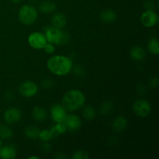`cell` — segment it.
Segmentation results:
<instances>
[{
    "mask_svg": "<svg viewBox=\"0 0 159 159\" xmlns=\"http://www.w3.org/2000/svg\"><path fill=\"white\" fill-rule=\"evenodd\" d=\"M45 37L47 41L52 44H65L70 40V36L68 33L56 27L49 28L45 33Z\"/></svg>",
    "mask_w": 159,
    "mask_h": 159,
    "instance_id": "3957f363",
    "label": "cell"
},
{
    "mask_svg": "<svg viewBox=\"0 0 159 159\" xmlns=\"http://www.w3.org/2000/svg\"><path fill=\"white\" fill-rule=\"evenodd\" d=\"M30 159H31V158H35V159H38L39 158L38 157H35V156H33V157H30L29 158Z\"/></svg>",
    "mask_w": 159,
    "mask_h": 159,
    "instance_id": "e575fe53",
    "label": "cell"
},
{
    "mask_svg": "<svg viewBox=\"0 0 159 159\" xmlns=\"http://www.w3.org/2000/svg\"><path fill=\"white\" fill-rule=\"evenodd\" d=\"M145 8L147 9V10H153L155 8L154 2L152 0H148L145 2Z\"/></svg>",
    "mask_w": 159,
    "mask_h": 159,
    "instance_id": "f1b7e54d",
    "label": "cell"
},
{
    "mask_svg": "<svg viewBox=\"0 0 159 159\" xmlns=\"http://www.w3.org/2000/svg\"><path fill=\"white\" fill-rule=\"evenodd\" d=\"M39 133H40V130L35 125L29 126L25 130V135L30 139H36L39 138Z\"/></svg>",
    "mask_w": 159,
    "mask_h": 159,
    "instance_id": "d6986e66",
    "label": "cell"
},
{
    "mask_svg": "<svg viewBox=\"0 0 159 159\" xmlns=\"http://www.w3.org/2000/svg\"><path fill=\"white\" fill-rule=\"evenodd\" d=\"M158 80L157 78H152V79L150 80V82H149V85H150L151 87H153V88L158 86Z\"/></svg>",
    "mask_w": 159,
    "mask_h": 159,
    "instance_id": "f546056e",
    "label": "cell"
},
{
    "mask_svg": "<svg viewBox=\"0 0 159 159\" xmlns=\"http://www.w3.org/2000/svg\"><path fill=\"white\" fill-rule=\"evenodd\" d=\"M67 128L66 126H65V123H57L55 126H54L53 128H51V132L53 134V138L57 136L58 134H64L66 131Z\"/></svg>",
    "mask_w": 159,
    "mask_h": 159,
    "instance_id": "44dd1931",
    "label": "cell"
},
{
    "mask_svg": "<svg viewBox=\"0 0 159 159\" xmlns=\"http://www.w3.org/2000/svg\"><path fill=\"white\" fill-rule=\"evenodd\" d=\"M39 138L41 139V141H48L53 138V134L51 132V130H40V133H39Z\"/></svg>",
    "mask_w": 159,
    "mask_h": 159,
    "instance_id": "d4e9b609",
    "label": "cell"
},
{
    "mask_svg": "<svg viewBox=\"0 0 159 159\" xmlns=\"http://www.w3.org/2000/svg\"><path fill=\"white\" fill-rule=\"evenodd\" d=\"M113 109V105L111 102H106L99 107V112L102 115H108L112 112Z\"/></svg>",
    "mask_w": 159,
    "mask_h": 159,
    "instance_id": "cb8c5ba5",
    "label": "cell"
},
{
    "mask_svg": "<svg viewBox=\"0 0 159 159\" xmlns=\"http://www.w3.org/2000/svg\"><path fill=\"white\" fill-rule=\"evenodd\" d=\"M16 156V149L12 144L0 147V158L13 159Z\"/></svg>",
    "mask_w": 159,
    "mask_h": 159,
    "instance_id": "7c38bea8",
    "label": "cell"
},
{
    "mask_svg": "<svg viewBox=\"0 0 159 159\" xmlns=\"http://www.w3.org/2000/svg\"><path fill=\"white\" fill-rule=\"evenodd\" d=\"M12 130L5 125L0 126V139L9 140L12 137Z\"/></svg>",
    "mask_w": 159,
    "mask_h": 159,
    "instance_id": "ffe728a7",
    "label": "cell"
},
{
    "mask_svg": "<svg viewBox=\"0 0 159 159\" xmlns=\"http://www.w3.org/2000/svg\"><path fill=\"white\" fill-rule=\"evenodd\" d=\"M66 158V156H65V155H64L62 153H57V155H55V158Z\"/></svg>",
    "mask_w": 159,
    "mask_h": 159,
    "instance_id": "1f68e13d",
    "label": "cell"
},
{
    "mask_svg": "<svg viewBox=\"0 0 159 159\" xmlns=\"http://www.w3.org/2000/svg\"><path fill=\"white\" fill-rule=\"evenodd\" d=\"M73 159H88L89 155L84 151H77L72 156Z\"/></svg>",
    "mask_w": 159,
    "mask_h": 159,
    "instance_id": "484cf974",
    "label": "cell"
},
{
    "mask_svg": "<svg viewBox=\"0 0 159 159\" xmlns=\"http://www.w3.org/2000/svg\"><path fill=\"white\" fill-rule=\"evenodd\" d=\"M130 54L131 58L136 61L143 60L146 56L145 51L140 46H135L132 48Z\"/></svg>",
    "mask_w": 159,
    "mask_h": 159,
    "instance_id": "9a60e30c",
    "label": "cell"
},
{
    "mask_svg": "<svg viewBox=\"0 0 159 159\" xmlns=\"http://www.w3.org/2000/svg\"><path fill=\"white\" fill-rule=\"evenodd\" d=\"M42 150L44 152H48L51 150V144L48 143V141H45V143L42 146Z\"/></svg>",
    "mask_w": 159,
    "mask_h": 159,
    "instance_id": "4dcf8cb0",
    "label": "cell"
},
{
    "mask_svg": "<svg viewBox=\"0 0 159 159\" xmlns=\"http://www.w3.org/2000/svg\"><path fill=\"white\" fill-rule=\"evenodd\" d=\"M65 123L66 128L70 131H75L78 130L81 127L82 121L79 116L75 115H68L66 116L65 120L63 121Z\"/></svg>",
    "mask_w": 159,
    "mask_h": 159,
    "instance_id": "30bf717a",
    "label": "cell"
},
{
    "mask_svg": "<svg viewBox=\"0 0 159 159\" xmlns=\"http://www.w3.org/2000/svg\"><path fill=\"white\" fill-rule=\"evenodd\" d=\"M2 145H3V142L2 141V139H0V147H2Z\"/></svg>",
    "mask_w": 159,
    "mask_h": 159,
    "instance_id": "836d02e7",
    "label": "cell"
},
{
    "mask_svg": "<svg viewBox=\"0 0 159 159\" xmlns=\"http://www.w3.org/2000/svg\"><path fill=\"white\" fill-rule=\"evenodd\" d=\"M100 19L102 22L106 23H113L116 19V14L114 11L111 9H106L101 12Z\"/></svg>",
    "mask_w": 159,
    "mask_h": 159,
    "instance_id": "2e32d148",
    "label": "cell"
},
{
    "mask_svg": "<svg viewBox=\"0 0 159 159\" xmlns=\"http://www.w3.org/2000/svg\"><path fill=\"white\" fill-rule=\"evenodd\" d=\"M148 50L152 54L158 55L159 53V43L158 39L153 37L148 42Z\"/></svg>",
    "mask_w": 159,
    "mask_h": 159,
    "instance_id": "7402d4cb",
    "label": "cell"
},
{
    "mask_svg": "<svg viewBox=\"0 0 159 159\" xmlns=\"http://www.w3.org/2000/svg\"><path fill=\"white\" fill-rule=\"evenodd\" d=\"M42 86L45 89H51L54 86V82L50 79H45L41 82Z\"/></svg>",
    "mask_w": 159,
    "mask_h": 159,
    "instance_id": "4316f807",
    "label": "cell"
},
{
    "mask_svg": "<svg viewBox=\"0 0 159 159\" xmlns=\"http://www.w3.org/2000/svg\"><path fill=\"white\" fill-rule=\"evenodd\" d=\"M56 8V5L51 1H43L39 6V9L43 13H51L54 12Z\"/></svg>",
    "mask_w": 159,
    "mask_h": 159,
    "instance_id": "ac0fdd59",
    "label": "cell"
},
{
    "mask_svg": "<svg viewBox=\"0 0 159 159\" xmlns=\"http://www.w3.org/2000/svg\"><path fill=\"white\" fill-rule=\"evenodd\" d=\"M83 116L88 120H91L94 119L96 116V110L91 106H86L84 108L83 112H82Z\"/></svg>",
    "mask_w": 159,
    "mask_h": 159,
    "instance_id": "603a6c76",
    "label": "cell"
},
{
    "mask_svg": "<svg viewBox=\"0 0 159 159\" xmlns=\"http://www.w3.org/2000/svg\"><path fill=\"white\" fill-rule=\"evenodd\" d=\"M141 21L145 27H152L158 22V16L153 10H146L141 15Z\"/></svg>",
    "mask_w": 159,
    "mask_h": 159,
    "instance_id": "9c48e42d",
    "label": "cell"
},
{
    "mask_svg": "<svg viewBox=\"0 0 159 159\" xmlns=\"http://www.w3.org/2000/svg\"><path fill=\"white\" fill-rule=\"evenodd\" d=\"M48 68L56 75H66L72 69V61L65 56L56 55L48 60Z\"/></svg>",
    "mask_w": 159,
    "mask_h": 159,
    "instance_id": "6da1fadb",
    "label": "cell"
},
{
    "mask_svg": "<svg viewBox=\"0 0 159 159\" xmlns=\"http://www.w3.org/2000/svg\"><path fill=\"white\" fill-rule=\"evenodd\" d=\"M51 22H52L54 27L57 28V29H62L66 26L67 20L64 14L58 12V13H56L53 16Z\"/></svg>",
    "mask_w": 159,
    "mask_h": 159,
    "instance_id": "4fadbf2b",
    "label": "cell"
},
{
    "mask_svg": "<svg viewBox=\"0 0 159 159\" xmlns=\"http://www.w3.org/2000/svg\"><path fill=\"white\" fill-rule=\"evenodd\" d=\"M28 43L34 49H43L44 45L48 43L45 36L39 32L32 33L28 37Z\"/></svg>",
    "mask_w": 159,
    "mask_h": 159,
    "instance_id": "8992f818",
    "label": "cell"
},
{
    "mask_svg": "<svg viewBox=\"0 0 159 159\" xmlns=\"http://www.w3.org/2000/svg\"><path fill=\"white\" fill-rule=\"evenodd\" d=\"M51 116L53 120L56 123H61L66 117V110L59 104H55L51 108Z\"/></svg>",
    "mask_w": 159,
    "mask_h": 159,
    "instance_id": "ba28073f",
    "label": "cell"
},
{
    "mask_svg": "<svg viewBox=\"0 0 159 159\" xmlns=\"http://www.w3.org/2000/svg\"><path fill=\"white\" fill-rule=\"evenodd\" d=\"M32 116L35 120L39 121V122H43L48 118V113L43 108L35 107L33 110Z\"/></svg>",
    "mask_w": 159,
    "mask_h": 159,
    "instance_id": "5bb4252c",
    "label": "cell"
},
{
    "mask_svg": "<svg viewBox=\"0 0 159 159\" xmlns=\"http://www.w3.org/2000/svg\"><path fill=\"white\" fill-rule=\"evenodd\" d=\"M127 125V121L126 118H124V116H118L113 120L112 127L115 131H122L126 128Z\"/></svg>",
    "mask_w": 159,
    "mask_h": 159,
    "instance_id": "e0dca14e",
    "label": "cell"
},
{
    "mask_svg": "<svg viewBox=\"0 0 159 159\" xmlns=\"http://www.w3.org/2000/svg\"><path fill=\"white\" fill-rule=\"evenodd\" d=\"M151 105L148 101L145 99H138L134 103L133 111L140 117H146L151 113Z\"/></svg>",
    "mask_w": 159,
    "mask_h": 159,
    "instance_id": "5b68a950",
    "label": "cell"
},
{
    "mask_svg": "<svg viewBox=\"0 0 159 159\" xmlns=\"http://www.w3.org/2000/svg\"><path fill=\"white\" fill-rule=\"evenodd\" d=\"M85 102V95L77 89L70 90L64 96L62 103L65 110L70 112L76 111L84 105Z\"/></svg>",
    "mask_w": 159,
    "mask_h": 159,
    "instance_id": "7a4b0ae2",
    "label": "cell"
},
{
    "mask_svg": "<svg viewBox=\"0 0 159 159\" xmlns=\"http://www.w3.org/2000/svg\"><path fill=\"white\" fill-rule=\"evenodd\" d=\"M43 49L44 50L45 52L48 53V54H53V53L54 52V51H55V48H54V45L51 43H47L46 44L44 45Z\"/></svg>",
    "mask_w": 159,
    "mask_h": 159,
    "instance_id": "83f0119b",
    "label": "cell"
},
{
    "mask_svg": "<svg viewBox=\"0 0 159 159\" xmlns=\"http://www.w3.org/2000/svg\"><path fill=\"white\" fill-rule=\"evenodd\" d=\"M21 112L16 108H9L6 110L4 113V120L8 124H15L21 118Z\"/></svg>",
    "mask_w": 159,
    "mask_h": 159,
    "instance_id": "8fae6325",
    "label": "cell"
},
{
    "mask_svg": "<svg viewBox=\"0 0 159 159\" xmlns=\"http://www.w3.org/2000/svg\"><path fill=\"white\" fill-rule=\"evenodd\" d=\"M37 91H38L37 85H36V83L30 81H26L20 85V93L24 97H32L37 94Z\"/></svg>",
    "mask_w": 159,
    "mask_h": 159,
    "instance_id": "52a82bcc",
    "label": "cell"
},
{
    "mask_svg": "<svg viewBox=\"0 0 159 159\" xmlns=\"http://www.w3.org/2000/svg\"><path fill=\"white\" fill-rule=\"evenodd\" d=\"M10 1L13 3H18V2H20L22 0H10Z\"/></svg>",
    "mask_w": 159,
    "mask_h": 159,
    "instance_id": "d6a6232c",
    "label": "cell"
},
{
    "mask_svg": "<svg viewBox=\"0 0 159 159\" xmlns=\"http://www.w3.org/2000/svg\"><path fill=\"white\" fill-rule=\"evenodd\" d=\"M37 10L35 7L30 5L23 6L19 12V19L23 24L30 25L37 19Z\"/></svg>",
    "mask_w": 159,
    "mask_h": 159,
    "instance_id": "277c9868",
    "label": "cell"
}]
</instances>
